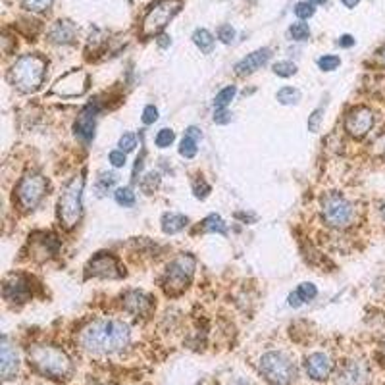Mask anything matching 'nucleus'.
Returning a JSON list of instances; mask_svg holds the SVG:
<instances>
[{
  "label": "nucleus",
  "instance_id": "obj_1",
  "mask_svg": "<svg viewBox=\"0 0 385 385\" xmlns=\"http://www.w3.org/2000/svg\"><path fill=\"white\" fill-rule=\"evenodd\" d=\"M131 332L121 320H94L79 335V343L93 354H114L129 345Z\"/></svg>",
  "mask_w": 385,
  "mask_h": 385
},
{
  "label": "nucleus",
  "instance_id": "obj_2",
  "mask_svg": "<svg viewBox=\"0 0 385 385\" xmlns=\"http://www.w3.org/2000/svg\"><path fill=\"white\" fill-rule=\"evenodd\" d=\"M44 74H46V60L39 54H26L12 66L8 74V79L12 85L24 91V93H33L43 85Z\"/></svg>",
  "mask_w": 385,
  "mask_h": 385
},
{
  "label": "nucleus",
  "instance_id": "obj_3",
  "mask_svg": "<svg viewBox=\"0 0 385 385\" xmlns=\"http://www.w3.org/2000/svg\"><path fill=\"white\" fill-rule=\"evenodd\" d=\"M29 360L41 374L52 377V379H62V377L68 376L69 370H71L68 354L58 347H51V345L33 347L29 351Z\"/></svg>",
  "mask_w": 385,
  "mask_h": 385
},
{
  "label": "nucleus",
  "instance_id": "obj_4",
  "mask_svg": "<svg viewBox=\"0 0 385 385\" xmlns=\"http://www.w3.org/2000/svg\"><path fill=\"white\" fill-rule=\"evenodd\" d=\"M83 187H85V178H83V173H79L62 191V197L58 200V216H60V222L66 230H74L81 220Z\"/></svg>",
  "mask_w": 385,
  "mask_h": 385
},
{
  "label": "nucleus",
  "instance_id": "obj_5",
  "mask_svg": "<svg viewBox=\"0 0 385 385\" xmlns=\"http://www.w3.org/2000/svg\"><path fill=\"white\" fill-rule=\"evenodd\" d=\"M195 274V258L191 255H181L171 260L162 277V287L168 295H180L189 287Z\"/></svg>",
  "mask_w": 385,
  "mask_h": 385
},
{
  "label": "nucleus",
  "instance_id": "obj_6",
  "mask_svg": "<svg viewBox=\"0 0 385 385\" xmlns=\"http://www.w3.org/2000/svg\"><path fill=\"white\" fill-rule=\"evenodd\" d=\"M260 372L272 385H291L297 377L293 362L283 352H266L260 359Z\"/></svg>",
  "mask_w": 385,
  "mask_h": 385
},
{
  "label": "nucleus",
  "instance_id": "obj_7",
  "mask_svg": "<svg viewBox=\"0 0 385 385\" xmlns=\"http://www.w3.org/2000/svg\"><path fill=\"white\" fill-rule=\"evenodd\" d=\"M181 10V0H156L143 19V37H154L170 24V19Z\"/></svg>",
  "mask_w": 385,
  "mask_h": 385
},
{
  "label": "nucleus",
  "instance_id": "obj_8",
  "mask_svg": "<svg viewBox=\"0 0 385 385\" xmlns=\"http://www.w3.org/2000/svg\"><path fill=\"white\" fill-rule=\"evenodd\" d=\"M322 216L332 228H347L354 220V206L339 193H327L322 198Z\"/></svg>",
  "mask_w": 385,
  "mask_h": 385
},
{
  "label": "nucleus",
  "instance_id": "obj_9",
  "mask_svg": "<svg viewBox=\"0 0 385 385\" xmlns=\"http://www.w3.org/2000/svg\"><path fill=\"white\" fill-rule=\"evenodd\" d=\"M49 183L44 180L41 173L37 171H29L26 173L22 181L17 183V203L24 210H33L35 206L43 200L44 193H46Z\"/></svg>",
  "mask_w": 385,
  "mask_h": 385
},
{
  "label": "nucleus",
  "instance_id": "obj_10",
  "mask_svg": "<svg viewBox=\"0 0 385 385\" xmlns=\"http://www.w3.org/2000/svg\"><path fill=\"white\" fill-rule=\"evenodd\" d=\"M374 126V114L366 106H357L347 114L345 118V129L349 131V135L352 137H364L370 129Z\"/></svg>",
  "mask_w": 385,
  "mask_h": 385
},
{
  "label": "nucleus",
  "instance_id": "obj_11",
  "mask_svg": "<svg viewBox=\"0 0 385 385\" xmlns=\"http://www.w3.org/2000/svg\"><path fill=\"white\" fill-rule=\"evenodd\" d=\"M87 277H121L123 272L120 270L118 260L112 257L110 253H99L96 257L87 264Z\"/></svg>",
  "mask_w": 385,
  "mask_h": 385
},
{
  "label": "nucleus",
  "instance_id": "obj_12",
  "mask_svg": "<svg viewBox=\"0 0 385 385\" xmlns=\"http://www.w3.org/2000/svg\"><path fill=\"white\" fill-rule=\"evenodd\" d=\"M337 385H368L370 384V372L364 362L359 360H349L345 362L339 372H337Z\"/></svg>",
  "mask_w": 385,
  "mask_h": 385
},
{
  "label": "nucleus",
  "instance_id": "obj_13",
  "mask_svg": "<svg viewBox=\"0 0 385 385\" xmlns=\"http://www.w3.org/2000/svg\"><path fill=\"white\" fill-rule=\"evenodd\" d=\"M89 89V76L85 71H69L54 85L52 93L62 96H81Z\"/></svg>",
  "mask_w": 385,
  "mask_h": 385
},
{
  "label": "nucleus",
  "instance_id": "obj_14",
  "mask_svg": "<svg viewBox=\"0 0 385 385\" xmlns=\"http://www.w3.org/2000/svg\"><path fill=\"white\" fill-rule=\"evenodd\" d=\"M153 297L143 291H128L123 295V308L133 316H146L153 310Z\"/></svg>",
  "mask_w": 385,
  "mask_h": 385
},
{
  "label": "nucleus",
  "instance_id": "obj_15",
  "mask_svg": "<svg viewBox=\"0 0 385 385\" xmlns=\"http://www.w3.org/2000/svg\"><path fill=\"white\" fill-rule=\"evenodd\" d=\"M332 370H334V362L324 352H314L307 359V374L316 382L327 379Z\"/></svg>",
  "mask_w": 385,
  "mask_h": 385
},
{
  "label": "nucleus",
  "instance_id": "obj_16",
  "mask_svg": "<svg viewBox=\"0 0 385 385\" xmlns=\"http://www.w3.org/2000/svg\"><path fill=\"white\" fill-rule=\"evenodd\" d=\"M270 56H272L270 49H260V51L250 52L248 56H245L243 60L235 64L237 76H250V74H255L257 69L262 68L266 62L270 60Z\"/></svg>",
  "mask_w": 385,
  "mask_h": 385
},
{
  "label": "nucleus",
  "instance_id": "obj_17",
  "mask_svg": "<svg viewBox=\"0 0 385 385\" xmlns=\"http://www.w3.org/2000/svg\"><path fill=\"white\" fill-rule=\"evenodd\" d=\"M0 372H2V377L8 382L12 377L17 374V366H19V357H17L16 349L8 343L6 337H2V345H0Z\"/></svg>",
  "mask_w": 385,
  "mask_h": 385
},
{
  "label": "nucleus",
  "instance_id": "obj_18",
  "mask_svg": "<svg viewBox=\"0 0 385 385\" xmlns=\"http://www.w3.org/2000/svg\"><path fill=\"white\" fill-rule=\"evenodd\" d=\"M31 295V287L29 282L22 275H12L10 280L4 283V299L12 300V302H26Z\"/></svg>",
  "mask_w": 385,
  "mask_h": 385
},
{
  "label": "nucleus",
  "instance_id": "obj_19",
  "mask_svg": "<svg viewBox=\"0 0 385 385\" xmlns=\"http://www.w3.org/2000/svg\"><path fill=\"white\" fill-rule=\"evenodd\" d=\"M94 116H96V108L93 106H87L85 110L81 112V116L77 118L76 126V135L83 143H91L94 139V128H96V120H94Z\"/></svg>",
  "mask_w": 385,
  "mask_h": 385
},
{
  "label": "nucleus",
  "instance_id": "obj_20",
  "mask_svg": "<svg viewBox=\"0 0 385 385\" xmlns=\"http://www.w3.org/2000/svg\"><path fill=\"white\" fill-rule=\"evenodd\" d=\"M51 37L52 43H58V44H69L76 41L77 37V27L68 22V19H60V22H56L54 27L51 29Z\"/></svg>",
  "mask_w": 385,
  "mask_h": 385
},
{
  "label": "nucleus",
  "instance_id": "obj_21",
  "mask_svg": "<svg viewBox=\"0 0 385 385\" xmlns=\"http://www.w3.org/2000/svg\"><path fill=\"white\" fill-rule=\"evenodd\" d=\"M189 223V220L183 214H164L162 216V231L168 233V235H173V233H180L181 230H185V225Z\"/></svg>",
  "mask_w": 385,
  "mask_h": 385
},
{
  "label": "nucleus",
  "instance_id": "obj_22",
  "mask_svg": "<svg viewBox=\"0 0 385 385\" xmlns=\"http://www.w3.org/2000/svg\"><path fill=\"white\" fill-rule=\"evenodd\" d=\"M193 43L197 44L200 51L205 52V54H210L212 49H214V37L210 31H206V29H197L195 33H193Z\"/></svg>",
  "mask_w": 385,
  "mask_h": 385
},
{
  "label": "nucleus",
  "instance_id": "obj_23",
  "mask_svg": "<svg viewBox=\"0 0 385 385\" xmlns=\"http://www.w3.org/2000/svg\"><path fill=\"white\" fill-rule=\"evenodd\" d=\"M203 230L208 231V233H220V235H225V233H228V228H225L223 220L216 214H210L206 218L205 222H203Z\"/></svg>",
  "mask_w": 385,
  "mask_h": 385
},
{
  "label": "nucleus",
  "instance_id": "obj_24",
  "mask_svg": "<svg viewBox=\"0 0 385 385\" xmlns=\"http://www.w3.org/2000/svg\"><path fill=\"white\" fill-rule=\"evenodd\" d=\"M235 93H237L235 85H230V87H225V89H222L220 93L216 94V99H214L216 108H228V104L233 101Z\"/></svg>",
  "mask_w": 385,
  "mask_h": 385
},
{
  "label": "nucleus",
  "instance_id": "obj_25",
  "mask_svg": "<svg viewBox=\"0 0 385 385\" xmlns=\"http://www.w3.org/2000/svg\"><path fill=\"white\" fill-rule=\"evenodd\" d=\"M277 101L282 104H297L300 101V91L293 89V87H283L277 93Z\"/></svg>",
  "mask_w": 385,
  "mask_h": 385
},
{
  "label": "nucleus",
  "instance_id": "obj_26",
  "mask_svg": "<svg viewBox=\"0 0 385 385\" xmlns=\"http://www.w3.org/2000/svg\"><path fill=\"white\" fill-rule=\"evenodd\" d=\"M274 74L280 77H291L297 74V66L289 60H282L275 62L274 64Z\"/></svg>",
  "mask_w": 385,
  "mask_h": 385
},
{
  "label": "nucleus",
  "instance_id": "obj_27",
  "mask_svg": "<svg viewBox=\"0 0 385 385\" xmlns=\"http://www.w3.org/2000/svg\"><path fill=\"white\" fill-rule=\"evenodd\" d=\"M116 203L121 206H133L135 205V193L131 191L129 187H121L116 191Z\"/></svg>",
  "mask_w": 385,
  "mask_h": 385
},
{
  "label": "nucleus",
  "instance_id": "obj_28",
  "mask_svg": "<svg viewBox=\"0 0 385 385\" xmlns=\"http://www.w3.org/2000/svg\"><path fill=\"white\" fill-rule=\"evenodd\" d=\"M173 141H176V133L171 129H160L158 135L154 137V143L158 148H168Z\"/></svg>",
  "mask_w": 385,
  "mask_h": 385
},
{
  "label": "nucleus",
  "instance_id": "obj_29",
  "mask_svg": "<svg viewBox=\"0 0 385 385\" xmlns=\"http://www.w3.org/2000/svg\"><path fill=\"white\" fill-rule=\"evenodd\" d=\"M54 0H22V6L29 12H44L52 6Z\"/></svg>",
  "mask_w": 385,
  "mask_h": 385
},
{
  "label": "nucleus",
  "instance_id": "obj_30",
  "mask_svg": "<svg viewBox=\"0 0 385 385\" xmlns=\"http://www.w3.org/2000/svg\"><path fill=\"white\" fill-rule=\"evenodd\" d=\"M197 141L195 139H191V137H183V141H181V145H180V154L181 156H185V158H193L195 154H197Z\"/></svg>",
  "mask_w": 385,
  "mask_h": 385
},
{
  "label": "nucleus",
  "instance_id": "obj_31",
  "mask_svg": "<svg viewBox=\"0 0 385 385\" xmlns=\"http://www.w3.org/2000/svg\"><path fill=\"white\" fill-rule=\"evenodd\" d=\"M289 33H291V37L295 39V41H307L308 37H310V29H308L307 24H293L291 27H289Z\"/></svg>",
  "mask_w": 385,
  "mask_h": 385
},
{
  "label": "nucleus",
  "instance_id": "obj_32",
  "mask_svg": "<svg viewBox=\"0 0 385 385\" xmlns=\"http://www.w3.org/2000/svg\"><path fill=\"white\" fill-rule=\"evenodd\" d=\"M339 64H341L339 56H334V54H325V56H322L318 60V66H320V69H324V71H334V69H337Z\"/></svg>",
  "mask_w": 385,
  "mask_h": 385
},
{
  "label": "nucleus",
  "instance_id": "obj_33",
  "mask_svg": "<svg viewBox=\"0 0 385 385\" xmlns=\"http://www.w3.org/2000/svg\"><path fill=\"white\" fill-rule=\"evenodd\" d=\"M297 291H299V295L302 297V300L316 299V295H318V289L314 283H300Z\"/></svg>",
  "mask_w": 385,
  "mask_h": 385
},
{
  "label": "nucleus",
  "instance_id": "obj_34",
  "mask_svg": "<svg viewBox=\"0 0 385 385\" xmlns=\"http://www.w3.org/2000/svg\"><path fill=\"white\" fill-rule=\"evenodd\" d=\"M135 146H137V139H135L133 133H123V135H121L120 151H123V153H131Z\"/></svg>",
  "mask_w": 385,
  "mask_h": 385
},
{
  "label": "nucleus",
  "instance_id": "obj_35",
  "mask_svg": "<svg viewBox=\"0 0 385 385\" xmlns=\"http://www.w3.org/2000/svg\"><path fill=\"white\" fill-rule=\"evenodd\" d=\"M295 14H297V17H300V19H308V17L314 16V8H312L310 2H299V4L295 6Z\"/></svg>",
  "mask_w": 385,
  "mask_h": 385
},
{
  "label": "nucleus",
  "instance_id": "obj_36",
  "mask_svg": "<svg viewBox=\"0 0 385 385\" xmlns=\"http://www.w3.org/2000/svg\"><path fill=\"white\" fill-rule=\"evenodd\" d=\"M218 39L222 41V43H231L233 39H235V29L231 26H222L218 29Z\"/></svg>",
  "mask_w": 385,
  "mask_h": 385
},
{
  "label": "nucleus",
  "instance_id": "obj_37",
  "mask_svg": "<svg viewBox=\"0 0 385 385\" xmlns=\"http://www.w3.org/2000/svg\"><path fill=\"white\" fill-rule=\"evenodd\" d=\"M322 114H324V108H318V110L312 112V116L308 118V129L316 133L320 129V121H322Z\"/></svg>",
  "mask_w": 385,
  "mask_h": 385
},
{
  "label": "nucleus",
  "instance_id": "obj_38",
  "mask_svg": "<svg viewBox=\"0 0 385 385\" xmlns=\"http://www.w3.org/2000/svg\"><path fill=\"white\" fill-rule=\"evenodd\" d=\"M108 160H110L114 168H123L126 166V153L123 151H112L108 154Z\"/></svg>",
  "mask_w": 385,
  "mask_h": 385
},
{
  "label": "nucleus",
  "instance_id": "obj_39",
  "mask_svg": "<svg viewBox=\"0 0 385 385\" xmlns=\"http://www.w3.org/2000/svg\"><path fill=\"white\" fill-rule=\"evenodd\" d=\"M156 120H158V110L154 108L153 104H148L145 110H143V123L151 126V123H154Z\"/></svg>",
  "mask_w": 385,
  "mask_h": 385
},
{
  "label": "nucleus",
  "instance_id": "obj_40",
  "mask_svg": "<svg viewBox=\"0 0 385 385\" xmlns=\"http://www.w3.org/2000/svg\"><path fill=\"white\" fill-rule=\"evenodd\" d=\"M193 191H195V197H197V198H206V197H208V193H210V185L200 180V183H198V181L195 183Z\"/></svg>",
  "mask_w": 385,
  "mask_h": 385
},
{
  "label": "nucleus",
  "instance_id": "obj_41",
  "mask_svg": "<svg viewBox=\"0 0 385 385\" xmlns=\"http://www.w3.org/2000/svg\"><path fill=\"white\" fill-rule=\"evenodd\" d=\"M230 120H231L230 112L225 110V108H216V114H214L216 123H228Z\"/></svg>",
  "mask_w": 385,
  "mask_h": 385
},
{
  "label": "nucleus",
  "instance_id": "obj_42",
  "mask_svg": "<svg viewBox=\"0 0 385 385\" xmlns=\"http://www.w3.org/2000/svg\"><path fill=\"white\" fill-rule=\"evenodd\" d=\"M302 302H305V300H302V297L299 295V291H295V293H291V295H289V307L299 308Z\"/></svg>",
  "mask_w": 385,
  "mask_h": 385
},
{
  "label": "nucleus",
  "instance_id": "obj_43",
  "mask_svg": "<svg viewBox=\"0 0 385 385\" xmlns=\"http://www.w3.org/2000/svg\"><path fill=\"white\" fill-rule=\"evenodd\" d=\"M337 44H339V46H343V49H349V46H352V44H354V39H352L351 35H343V37H339Z\"/></svg>",
  "mask_w": 385,
  "mask_h": 385
},
{
  "label": "nucleus",
  "instance_id": "obj_44",
  "mask_svg": "<svg viewBox=\"0 0 385 385\" xmlns=\"http://www.w3.org/2000/svg\"><path fill=\"white\" fill-rule=\"evenodd\" d=\"M185 135H187V137H191V139H195V141H198V139L203 137V135H200V131H198L197 128H187Z\"/></svg>",
  "mask_w": 385,
  "mask_h": 385
},
{
  "label": "nucleus",
  "instance_id": "obj_45",
  "mask_svg": "<svg viewBox=\"0 0 385 385\" xmlns=\"http://www.w3.org/2000/svg\"><path fill=\"white\" fill-rule=\"evenodd\" d=\"M341 2L345 4V6H347V8H354V6L359 4L360 0H341Z\"/></svg>",
  "mask_w": 385,
  "mask_h": 385
},
{
  "label": "nucleus",
  "instance_id": "obj_46",
  "mask_svg": "<svg viewBox=\"0 0 385 385\" xmlns=\"http://www.w3.org/2000/svg\"><path fill=\"white\" fill-rule=\"evenodd\" d=\"M158 44H160V46H168V44H170V37L162 35V37H160V41H158Z\"/></svg>",
  "mask_w": 385,
  "mask_h": 385
},
{
  "label": "nucleus",
  "instance_id": "obj_47",
  "mask_svg": "<svg viewBox=\"0 0 385 385\" xmlns=\"http://www.w3.org/2000/svg\"><path fill=\"white\" fill-rule=\"evenodd\" d=\"M379 60H382V64L385 66V49L382 52H379Z\"/></svg>",
  "mask_w": 385,
  "mask_h": 385
},
{
  "label": "nucleus",
  "instance_id": "obj_48",
  "mask_svg": "<svg viewBox=\"0 0 385 385\" xmlns=\"http://www.w3.org/2000/svg\"><path fill=\"white\" fill-rule=\"evenodd\" d=\"M310 2H312V4H324L325 0H310Z\"/></svg>",
  "mask_w": 385,
  "mask_h": 385
},
{
  "label": "nucleus",
  "instance_id": "obj_49",
  "mask_svg": "<svg viewBox=\"0 0 385 385\" xmlns=\"http://www.w3.org/2000/svg\"><path fill=\"white\" fill-rule=\"evenodd\" d=\"M382 216H384V218H385V203H384V205H382Z\"/></svg>",
  "mask_w": 385,
  "mask_h": 385
}]
</instances>
